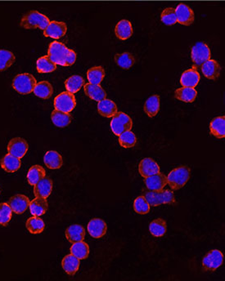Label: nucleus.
I'll use <instances>...</instances> for the list:
<instances>
[{"mask_svg":"<svg viewBox=\"0 0 225 281\" xmlns=\"http://www.w3.org/2000/svg\"><path fill=\"white\" fill-rule=\"evenodd\" d=\"M98 111L103 117L112 118L118 112V109L113 101L105 98L98 102Z\"/></svg>","mask_w":225,"mask_h":281,"instance_id":"b1692460","label":"nucleus"},{"mask_svg":"<svg viewBox=\"0 0 225 281\" xmlns=\"http://www.w3.org/2000/svg\"><path fill=\"white\" fill-rule=\"evenodd\" d=\"M221 70V66L216 60L209 59L202 66V71L205 77L212 80H216L220 77Z\"/></svg>","mask_w":225,"mask_h":281,"instance_id":"6ab92c4d","label":"nucleus"},{"mask_svg":"<svg viewBox=\"0 0 225 281\" xmlns=\"http://www.w3.org/2000/svg\"><path fill=\"white\" fill-rule=\"evenodd\" d=\"M119 143L122 147L126 148V149L134 147L137 143V138L133 132L129 130L119 136Z\"/></svg>","mask_w":225,"mask_h":281,"instance_id":"79ce46f5","label":"nucleus"},{"mask_svg":"<svg viewBox=\"0 0 225 281\" xmlns=\"http://www.w3.org/2000/svg\"><path fill=\"white\" fill-rule=\"evenodd\" d=\"M84 92L89 98L94 100L96 102H100L105 99L107 97V93L105 90L100 86V84H92V83H85L84 85Z\"/></svg>","mask_w":225,"mask_h":281,"instance_id":"5701e85b","label":"nucleus"},{"mask_svg":"<svg viewBox=\"0 0 225 281\" xmlns=\"http://www.w3.org/2000/svg\"><path fill=\"white\" fill-rule=\"evenodd\" d=\"M76 106V100L72 92H63L54 99V107L58 111L70 113Z\"/></svg>","mask_w":225,"mask_h":281,"instance_id":"0eeeda50","label":"nucleus"},{"mask_svg":"<svg viewBox=\"0 0 225 281\" xmlns=\"http://www.w3.org/2000/svg\"><path fill=\"white\" fill-rule=\"evenodd\" d=\"M45 176H46V172L42 166L34 165L29 169L28 173H27V182L30 186H35Z\"/></svg>","mask_w":225,"mask_h":281,"instance_id":"f704fd0d","label":"nucleus"},{"mask_svg":"<svg viewBox=\"0 0 225 281\" xmlns=\"http://www.w3.org/2000/svg\"><path fill=\"white\" fill-rule=\"evenodd\" d=\"M224 254L218 249H213L210 251L202 259V267L205 271L215 272L224 263Z\"/></svg>","mask_w":225,"mask_h":281,"instance_id":"1a4fd4ad","label":"nucleus"},{"mask_svg":"<svg viewBox=\"0 0 225 281\" xmlns=\"http://www.w3.org/2000/svg\"><path fill=\"white\" fill-rule=\"evenodd\" d=\"M160 20L166 26H174L177 22L175 9L173 7H167L164 9L160 15Z\"/></svg>","mask_w":225,"mask_h":281,"instance_id":"a18cd8bd","label":"nucleus"},{"mask_svg":"<svg viewBox=\"0 0 225 281\" xmlns=\"http://www.w3.org/2000/svg\"><path fill=\"white\" fill-rule=\"evenodd\" d=\"M65 235L68 241L72 244L79 242L84 240L85 237V229L81 225L74 224L66 230Z\"/></svg>","mask_w":225,"mask_h":281,"instance_id":"aec40b11","label":"nucleus"},{"mask_svg":"<svg viewBox=\"0 0 225 281\" xmlns=\"http://www.w3.org/2000/svg\"><path fill=\"white\" fill-rule=\"evenodd\" d=\"M134 210L139 214H147L150 211V205L148 203L144 196H140L135 199L134 202Z\"/></svg>","mask_w":225,"mask_h":281,"instance_id":"c03bdc74","label":"nucleus"},{"mask_svg":"<svg viewBox=\"0 0 225 281\" xmlns=\"http://www.w3.org/2000/svg\"><path fill=\"white\" fill-rule=\"evenodd\" d=\"M87 229L92 237L99 239L103 237L107 233V223L102 219L93 218L88 222Z\"/></svg>","mask_w":225,"mask_h":281,"instance_id":"dca6fc26","label":"nucleus"},{"mask_svg":"<svg viewBox=\"0 0 225 281\" xmlns=\"http://www.w3.org/2000/svg\"><path fill=\"white\" fill-rule=\"evenodd\" d=\"M16 58L12 52L0 49V71L9 68L14 63Z\"/></svg>","mask_w":225,"mask_h":281,"instance_id":"a19ab883","label":"nucleus"},{"mask_svg":"<svg viewBox=\"0 0 225 281\" xmlns=\"http://www.w3.org/2000/svg\"><path fill=\"white\" fill-rule=\"evenodd\" d=\"M12 210L7 203L0 204V225L7 226L12 218Z\"/></svg>","mask_w":225,"mask_h":281,"instance_id":"37998d69","label":"nucleus"},{"mask_svg":"<svg viewBox=\"0 0 225 281\" xmlns=\"http://www.w3.org/2000/svg\"><path fill=\"white\" fill-rule=\"evenodd\" d=\"M105 77V70L102 67H92L87 71L88 82L92 84H100Z\"/></svg>","mask_w":225,"mask_h":281,"instance_id":"ea45409f","label":"nucleus"},{"mask_svg":"<svg viewBox=\"0 0 225 281\" xmlns=\"http://www.w3.org/2000/svg\"><path fill=\"white\" fill-rule=\"evenodd\" d=\"M33 92L35 93V96H37L40 98L49 99L54 93V88L51 83L48 81H42V82L36 83Z\"/></svg>","mask_w":225,"mask_h":281,"instance_id":"7c9ffc66","label":"nucleus"},{"mask_svg":"<svg viewBox=\"0 0 225 281\" xmlns=\"http://www.w3.org/2000/svg\"><path fill=\"white\" fill-rule=\"evenodd\" d=\"M30 201L25 195H16L10 198L8 205L16 214H22L29 208Z\"/></svg>","mask_w":225,"mask_h":281,"instance_id":"4468645a","label":"nucleus"},{"mask_svg":"<svg viewBox=\"0 0 225 281\" xmlns=\"http://www.w3.org/2000/svg\"><path fill=\"white\" fill-rule=\"evenodd\" d=\"M197 92L194 88L190 87H183L178 88L174 92V97L182 102L191 103L195 101L197 98Z\"/></svg>","mask_w":225,"mask_h":281,"instance_id":"cd10ccee","label":"nucleus"},{"mask_svg":"<svg viewBox=\"0 0 225 281\" xmlns=\"http://www.w3.org/2000/svg\"><path fill=\"white\" fill-rule=\"evenodd\" d=\"M200 74L197 71V67L193 66V68L187 70L182 74L180 78V83L183 87L195 88L199 83Z\"/></svg>","mask_w":225,"mask_h":281,"instance_id":"f3484780","label":"nucleus"},{"mask_svg":"<svg viewBox=\"0 0 225 281\" xmlns=\"http://www.w3.org/2000/svg\"><path fill=\"white\" fill-rule=\"evenodd\" d=\"M191 58L194 66L202 67L203 63L211 59V50L209 47L203 42H198L192 48Z\"/></svg>","mask_w":225,"mask_h":281,"instance_id":"6e6552de","label":"nucleus"},{"mask_svg":"<svg viewBox=\"0 0 225 281\" xmlns=\"http://www.w3.org/2000/svg\"><path fill=\"white\" fill-rule=\"evenodd\" d=\"M191 169L188 166L174 168L166 177L167 184L173 191H178L185 186L190 178Z\"/></svg>","mask_w":225,"mask_h":281,"instance_id":"f03ea898","label":"nucleus"},{"mask_svg":"<svg viewBox=\"0 0 225 281\" xmlns=\"http://www.w3.org/2000/svg\"><path fill=\"white\" fill-rule=\"evenodd\" d=\"M30 212L33 216H42L48 210L49 205H48V201L46 198H42V197H36L35 200L30 201Z\"/></svg>","mask_w":225,"mask_h":281,"instance_id":"393cba45","label":"nucleus"},{"mask_svg":"<svg viewBox=\"0 0 225 281\" xmlns=\"http://www.w3.org/2000/svg\"><path fill=\"white\" fill-rule=\"evenodd\" d=\"M36 79L28 73L19 74L12 80V87L20 94H30L36 85Z\"/></svg>","mask_w":225,"mask_h":281,"instance_id":"20e7f679","label":"nucleus"},{"mask_svg":"<svg viewBox=\"0 0 225 281\" xmlns=\"http://www.w3.org/2000/svg\"><path fill=\"white\" fill-rule=\"evenodd\" d=\"M116 37L121 40L130 39L133 35V27L131 22L128 20H121L116 24L115 28Z\"/></svg>","mask_w":225,"mask_h":281,"instance_id":"bb28decb","label":"nucleus"},{"mask_svg":"<svg viewBox=\"0 0 225 281\" xmlns=\"http://www.w3.org/2000/svg\"><path fill=\"white\" fill-rule=\"evenodd\" d=\"M115 62L122 69H130L135 65V58L130 53H123L115 56Z\"/></svg>","mask_w":225,"mask_h":281,"instance_id":"4c0bfd02","label":"nucleus"},{"mask_svg":"<svg viewBox=\"0 0 225 281\" xmlns=\"http://www.w3.org/2000/svg\"><path fill=\"white\" fill-rule=\"evenodd\" d=\"M0 165L2 169L7 173H15L21 168V159L13 156L12 154H7L0 160Z\"/></svg>","mask_w":225,"mask_h":281,"instance_id":"412c9836","label":"nucleus"},{"mask_svg":"<svg viewBox=\"0 0 225 281\" xmlns=\"http://www.w3.org/2000/svg\"><path fill=\"white\" fill-rule=\"evenodd\" d=\"M175 15L177 22L183 26H190L195 20V15L193 9L184 3H180L175 8Z\"/></svg>","mask_w":225,"mask_h":281,"instance_id":"9b49d317","label":"nucleus"},{"mask_svg":"<svg viewBox=\"0 0 225 281\" xmlns=\"http://www.w3.org/2000/svg\"><path fill=\"white\" fill-rule=\"evenodd\" d=\"M133 127L132 119L123 112H117L112 117L111 129L116 136H120L125 132L131 130Z\"/></svg>","mask_w":225,"mask_h":281,"instance_id":"423d86ee","label":"nucleus"},{"mask_svg":"<svg viewBox=\"0 0 225 281\" xmlns=\"http://www.w3.org/2000/svg\"><path fill=\"white\" fill-rule=\"evenodd\" d=\"M49 17L38 11L33 10L22 16L20 26L27 30L40 28V30H44L49 26Z\"/></svg>","mask_w":225,"mask_h":281,"instance_id":"7ed1b4c3","label":"nucleus"},{"mask_svg":"<svg viewBox=\"0 0 225 281\" xmlns=\"http://www.w3.org/2000/svg\"><path fill=\"white\" fill-rule=\"evenodd\" d=\"M51 120L57 127L66 128L72 122V116L70 113H65L55 109L52 112Z\"/></svg>","mask_w":225,"mask_h":281,"instance_id":"c756f323","label":"nucleus"},{"mask_svg":"<svg viewBox=\"0 0 225 281\" xmlns=\"http://www.w3.org/2000/svg\"><path fill=\"white\" fill-rule=\"evenodd\" d=\"M80 265L79 258H77L73 254H68L63 258L62 261V267L63 269L65 271L66 273H68L69 276H75V273L78 272Z\"/></svg>","mask_w":225,"mask_h":281,"instance_id":"4be33fe9","label":"nucleus"},{"mask_svg":"<svg viewBox=\"0 0 225 281\" xmlns=\"http://www.w3.org/2000/svg\"><path fill=\"white\" fill-rule=\"evenodd\" d=\"M139 172L143 178H148L160 173V167L151 158H144L139 164Z\"/></svg>","mask_w":225,"mask_h":281,"instance_id":"2eb2a0df","label":"nucleus"},{"mask_svg":"<svg viewBox=\"0 0 225 281\" xmlns=\"http://www.w3.org/2000/svg\"><path fill=\"white\" fill-rule=\"evenodd\" d=\"M149 230L155 237L164 236L167 230L166 221L162 218L155 219L149 225Z\"/></svg>","mask_w":225,"mask_h":281,"instance_id":"473e14b6","label":"nucleus"},{"mask_svg":"<svg viewBox=\"0 0 225 281\" xmlns=\"http://www.w3.org/2000/svg\"><path fill=\"white\" fill-rule=\"evenodd\" d=\"M144 111L150 118L155 117L160 111V97L153 95L149 97L144 104Z\"/></svg>","mask_w":225,"mask_h":281,"instance_id":"2f4dec72","label":"nucleus"},{"mask_svg":"<svg viewBox=\"0 0 225 281\" xmlns=\"http://www.w3.org/2000/svg\"><path fill=\"white\" fill-rule=\"evenodd\" d=\"M210 130H211V134L217 139H225V116H219V117L213 119L210 124Z\"/></svg>","mask_w":225,"mask_h":281,"instance_id":"c85d7f7f","label":"nucleus"},{"mask_svg":"<svg viewBox=\"0 0 225 281\" xmlns=\"http://www.w3.org/2000/svg\"><path fill=\"white\" fill-rule=\"evenodd\" d=\"M29 149V145L25 139L21 138H15L8 142L7 151L8 154L21 159L25 156Z\"/></svg>","mask_w":225,"mask_h":281,"instance_id":"9d476101","label":"nucleus"},{"mask_svg":"<svg viewBox=\"0 0 225 281\" xmlns=\"http://www.w3.org/2000/svg\"><path fill=\"white\" fill-rule=\"evenodd\" d=\"M36 69L41 74L51 73L57 69V65L49 59L48 55L44 56L39 58L36 62Z\"/></svg>","mask_w":225,"mask_h":281,"instance_id":"c9c22d12","label":"nucleus"},{"mask_svg":"<svg viewBox=\"0 0 225 281\" xmlns=\"http://www.w3.org/2000/svg\"><path fill=\"white\" fill-rule=\"evenodd\" d=\"M84 85V78L80 75H72L68 78L65 82L66 88L68 92L72 93H76L81 89L82 87Z\"/></svg>","mask_w":225,"mask_h":281,"instance_id":"58836bf2","label":"nucleus"},{"mask_svg":"<svg viewBox=\"0 0 225 281\" xmlns=\"http://www.w3.org/2000/svg\"><path fill=\"white\" fill-rule=\"evenodd\" d=\"M44 162L49 169H59L63 164V157L55 150H49L44 154Z\"/></svg>","mask_w":225,"mask_h":281,"instance_id":"a878e982","label":"nucleus"},{"mask_svg":"<svg viewBox=\"0 0 225 281\" xmlns=\"http://www.w3.org/2000/svg\"><path fill=\"white\" fill-rule=\"evenodd\" d=\"M144 197L148 201L150 206L156 207L161 205H169V204L175 203V198L172 191L169 190H162L160 192H145Z\"/></svg>","mask_w":225,"mask_h":281,"instance_id":"39448f33","label":"nucleus"},{"mask_svg":"<svg viewBox=\"0 0 225 281\" xmlns=\"http://www.w3.org/2000/svg\"><path fill=\"white\" fill-rule=\"evenodd\" d=\"M48 57L53 63L62 67H71L76 61V53L58 41L49 44Z\"/></svg>","mask_w":225,"mask_h":281,"instance_id":"f257e3e1","label":"nucleus"},{"mask_svg":"<svg viewBox=\"0 0 225 281\" xmlns=\"http://www.w3.org/2000/svg\"><path fill=\"white\" fill-rule=\"evenodd\" d=\"M68 31V26L63 21H50L49 26L44 30V35L45 37L58 39L63 37Z\"/></svg>","mask_w":225,"mask_h":281,"instance_id":"f8f14e48","label":"nucleus"},{"mask_svg":"<svg viewBox=\"0 0 225 281\" xmlns=\"http://www.w3.org/2000/svg\"><path fill=\"white\" fill-rule=\"evenodd\" d=\"M26 229L29 230V232L34 235L40 234L44 231L45 228V223L42 219L37 216L30 217L27 220L26 223Z\"/></svg>","mask_w":225,"mask_h":281,"instance_id":"e433bc0d","label":"nucleus"},{"mask_svg":"<svg viewBox=\"0 0 225 281\" xmlns=\"http://www.w3.org/2000/svg\"><path fill=\"white\" fill-rule=\"evenodd\" d=\"M147 188L152 192H160L164 190V187L167 185L166 176L163 173H156L154 175L149 176L144 180Z\"/></svg>","mask_w":225,"mask_h":281,"instance_id":"ddd939ff","label":"nucleus"},{"mask_svg":"<svg viewBox=\"0 0 225 281\" xmlns=\"http://www.w3.org/2000/svg\"><path fill=\"white\" fill-rule=\"evenodd\" d=\"M71 253L75 256L79 260H83L88 258L89 254V247L87 243L82 241L73 243L71 247Z\"/></svg>","mask_w":225,"mask_h":281,"instance_id":"72a5a7b5","label":"nucleus"},{"mask_svg":"<svg viewBox=\"0 0 225 281\" xmlns=\"http://www.w3.org/2000/svg\"><path fill=\"white\" fill-rule=\"evenodd\" d=\"M53 190V181L49 177H44L39 181L34 187V195L36 197L48 198Z\"/></svg>","mask_w":225,"mask_h":281,"instance_id":"a211bd4d","label":"nucleus"}]
</instances>
